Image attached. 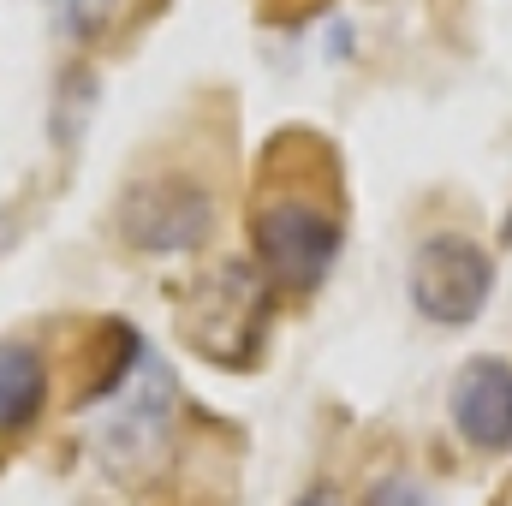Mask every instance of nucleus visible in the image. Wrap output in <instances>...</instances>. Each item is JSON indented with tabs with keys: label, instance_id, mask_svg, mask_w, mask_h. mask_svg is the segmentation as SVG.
I'll use <instances>...</instances> for the list:
<instances>
[{
	"label": "nucleus",
	"instance_id": "obj_1",
	"mask_svg": "<svg viewBox=\"0 0 512 506\" xmlns=\"http://www.w3.org/2000/svg\"><path fill=\"white\" fill-rule=\"evenodd\" d=\"M304 179L310 167L292 173L286 137L262 149L251 197V268L268 280V292H292V298H310L334 274L346 245V209H340L334 173H322L316 185Z\"/></svg>",
	"mask_w": 512,
	"mask_h": 506
},
{
	"label": "nucleus",
	"instance_id": "obj_2",
	"mask_svg": "<svg viewBox=\"0 0 512 506\" xmlns=\"http://www.w3.org/2000/svg\"><path fill=\"white\" fill-rule=\"evenodd\" d=\"M268 316H274V292L245 256H227L173 292L179 340L215 370H256L268 346Z\"/></svg>",
	"mask_w": 512,
	"mask_h": 506
},
{
	"label": "nucleus",
	"instance_id": "obj_3",
	"mask_svg": "<svg viewBox=\"0 0 512 506\" xmlns=\"http://www.w3.org/2000/svg\"><path fill=\"white\" fill-rule=\"evenodd\" d=\"M173 376L155 352H143V364L126 376V387H114L102 405H96V423H90V441H96V459L108 465L114 483L143 489L161 465H167V447H173Z\"/></svg>",
	"mask_w": 512,
	"mask_h": 506
},
{
	"label": "nucleus",
	"instance_id": "obj_4",
	"mask_svg": "<svg viewBox=\"0 0 512 506\" xmlns=\"http://www.w3.org/2000/svg\"><path fill=\"white\" fill-rule=\"evenodd\" d=\"M114 221L137 256H191L215 233V197L191 173H143L126 185Z\"/></svg>",
	"mask_w": 512,
	"mask_h": 506
},
{
	"label": "nucleus",
	"instance_id": "obj_5",
	"mask_svg": "<svg viewBox=\"0 0 512 506\" xmlns=\"http://www.w3.org/2000/svg\"><path fill=\"white\" fill-rule=\"evenodd\" d=\"M405 292L417 304L423 322L435 328H465L483 316L489 292H495V262L477 239L465 233H435L411 251V274H405Z\"/></svg>",
	"mask_w": 512,
	"mask_h": 506
},
{
	"label": "nucleus",
	"instance_id": "obj_6",
	"mask_svg": "<svg viewBox=\"0 0 512 506\" xmlns=\"http://www.w3.org/2000/svg\"><path fill=\"white\" fill-rule=\"evenodd\" d=\"M453 429L477 453H512V364L495 352H477L459 364L453 393H447Z\"/></svg>",
	"mask_w": 512,
	"mask_h": 506
},
{
	"label": "nucleus",
	"instance_id": "obj_7",
	"mask_svg": "<svg viewBox=\"0 0 512 506\" xmlns=\"http://www.w3.org/2000/svg\"><path fill=\"white\" fill-rule=\"evenodd\" d=\"M48 387H54V370H48L42 346L0 340V441H18L42 423Z\"/></svg>",
	"mask_w": 512,
	"mask_h": 506
},
{
	"label": "nucleus",
	"instance_id": "obj_8",
	"mask_svg": "<svg viewBox=\"0 0 512 506\" xmlns=\"http://www.w3.org/2000/svg\"><path fill=\"white\" fill-rule=\"evenodd\" d=\"M48 6H54V30H60L66 42H78V48H84V42H96V36H102V24L114 18V6H120V0H48Z\"/></svg>",
	"mask_w": 512,
	"mask_h": 506
},
{
	"label": "nucleus",
	"instance_id": "obj_9",
	"mask_svg": "<svg viewBox=\"0 0 512 506\" xmlns=\"http://www.w3.org/2000/svg\"><path fill=\"white\" fill-rule=\"evenodd\" d=\"M364 506H435L429 495H423V483H411V477H382V483H370V495H364Z\"/></svg>",
	"mask_w": 512,
	"mask_h": 506
},
{
	"label": "nucleus",
	"instance_id": "obj_10",
	"mask_svg": "<svg viewBox=\"0 0 512 506\" xmlns=\"http://www.w3.org/2000/svg\"><path fill=\"white\" fill-rule=\"evenodd\" d=\"M292 506H346V501H340V489H334V483H310Z\"/></svg>",
	"mask_w": 512,
	"mask_h": 506
},
{
	"label": "nucleus",
	"instance_id": "obj_11",
	"mask_svg": "<svg viewBox=\"0 0 512 506\" xmlns=\"http://www.w3.org/2000/svg\"><path fill=\"white\" fill-rule=\"evenodd\" d=\"M495 506H512V495H501V501H495Z\"/></svg>",
	"mask_w": 512,
	"mask_h": 506
},
{
	"label": "nucleus",
	"instance_id": "obj_12",
	"mask_svg": "<svg viewBox=\"0 0 512 506\" xmlns=\"http://www.w3.org/2000/svg\"><path fill=\"white\" fill-rule=\"evenodd\" d=\"M507 233H512V221H507Z\"/></svg>",
	"mask_w": 512,
	"mask_h": 506
}]
</instances>
